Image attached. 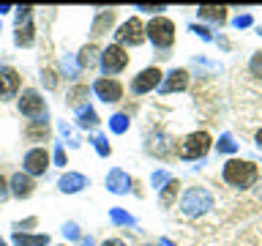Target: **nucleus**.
Masks as SVG:
<instances>
[{"mask_svg":"<svg viewBox=\"0 0 262 246\" xmlns=\"http://www.w3.org/2000/svg\"><path fill=\"white\" fill-rule=\"evenodd\" d=\"M257 175H259L257 164L249 161V159H229L224 167H221V178H224V183H229L232 189H249V186H254Z\"/></svg>","mask_w":262,"mask_h":246,"instance_id":"obj_1","label":"nucleus"},{"mask_svg":"<svg viewBox=\"0 0 262 246\" xmlns=\"http://www.w3.org/2000/svg\"><path fill=\"white\" fill-rule=\"evenodd\" d=\"M175 22L167 19V16H153L150 22L145 25V38H150V44L153 47H159V49H169L172 44H175Z\"/></svg>","mask_w":262,"mask_h":246,"instance_id":"obj_2","label":"nucleus"},{"mask_svg":"<svg viewBox=\"0 0 262 246\" xmlns=\"http://www.w3.org/2000/svg\"><path fill=\"white\" fill-rule=\"evenodd\" d=\"M210 208H213V194L205 186H191V189L183 192V197H180V211H183L186 216H191V219L208 213Z\"/></svg>","mask_w":262,"mask_h":246,"instance_id":"obj_3","label":"nucleus"},{"mask_svg":"<svg viewBox=\"0 0 262 246\" xmlns=\"http://www.w3.org/2000/svg\"><path fill=\"white\" fill-rule=\"evenodd\" d=\"M213 139L208 131H191V134L183 137V142H180V151L178 156L186 161H194V159H205V153L210 151Z\"/></svg>","mask_w":262,"mask_h":246,"instance_id":"obj_4","label":"nucleus"},{"mask_svg":"<svg viewBox=\"0 0 262 246\" xmlns=\"http://www.w3.org/2000/svg\"><path fill=\"white\" fill-rule=\"evenodd\" d=\"M16 110H19V115H25V118H30V120L47 118V101L36 88H25L22 90V96L16 98Z\"/></svg>","mask_w":262,"mask_h":246,"instance_id":"obj_5","label":"nucleus"},{"mask_svg":"<svg viewBox=\"0 0 262 246\" xmlns=\"http://www.w3.org/2000/svg\"><path fill=\"white\" fill-rule=\"evenodd\" d=\"M98 66H101L104 77H112V74L123 71L128 66V52L120 44H110L106 49H101V57H98Z\"/></svg>","mask_w":262,"mask_h":246,"instance_id":"obj_6","label":"nucleus"},{"mask_svg":"<svg viewBox=\"0 0 262 246\" xmlns=\"http://www.w3.org/2000/svg\"><path fill=\"white\" fill-rule=\"evenodd\" d=\"M142 41H145V25H142V19H137V16L126 19L118 30H115V44H120L123 49L126 47H139Z\"/></svg>","mask_w":262,"mask_h":246,"instance_id":"obj_7","label":"nucleus"},{"mask_svg":"<svg viewBox=\"0 0 262 246\" xmlns=\"http://www.w3.org/2000/svg\"><path fill=\"white\" fill-rule=\"evenodd\" d=\"M161 79H164L161 69H156V66H147V69H142L134 79H131V93H134V96L150 93L153 88H159V85H161Z\"/></svg>","mask_w":262,"mask_h":246,"instance_id":"obj_8","label":"nucleus"},{"mask_svg":"<svg viewBox=\"0 0 262 246\" xmlns=\"http://www.w3.org/2000/svg\"><path fill=\"white\" fill-rule=\"evenodd\" d=\"M49 153H47V148H30L28 153H25V159H22V172H28L30 178H36V175H44V172L49 170Z\"/></svg>","mask_w":262,"mask_h":246,"instance_id":"obj_9","label":"nucleus"},{"mask_svg":"<svg viewBox=\"0 0 262 246\" xmlns=\"http://www.w3.org/2000/svg\"><path fill=\"white\" fill-rule=\"evenodd\" d=\"M93 93L101 98L104 104H118L123 98V85L115 77H98L93 82Z\"/></svg>","mask_w":262,"mask_h":246,"instance_id":"obj_10","label":"nucleus"},{"mask_svg":"<svg viewBox=\"0 0 262 246\" xmlns=\"http://www.w3.org/2000/svg\"><path fill=\"white\" fill-rule=\"evenodd\" d=\"M19 85H22L19 71L11 69V66H0V101H11L19 93Z\"/></svg>","mask_w":262,"mask_h":246,"instance_id":"obj_11","label":"nucleus"},{"mask_svg":"<svg viewBox=\"0 0 262 246\" xmlns=\"http://www.w3.org/2000/svg\"><path fill=\"white\" fill-rule=\"evenodd\" d=\"M147 151L153 156H159V159H169V156L175 153V139H172L167 131H153V134L147 137Z\"/></svg>","mask_w":262,"mask_h":246,"instance_id":"obj_12","label":"nucleus"},{"mask_svg":"<svg viewBox=\"0 0 262 246\" xmlns=\"http://www.w3.org/2000/svg\"><path fill=\"white\" fill-rule=\"evenodd\" d=\"M186 88H188V71L186 69H172L169 74H164L159 93L169 96V93H180V90H186Z\"/></svg>","mask_w":262,"mask_h":246,"instance_id":"obj_13","label":"nucleus"},{"mask_svg":"<svg viewBox=\"0 0 262 246\" xmlns=\"http://www.w3.org/2000/svg\"><path fill=\"white\" fill-rule=\"evenodd\" d=\"M8 192H11L16 200H28V197L36 192V183H33V178L28 172H14V175L8 178Z\"/></svg>","mask_w":262,"mask_h":246,"instance_id":"obj_14","label":"nucleus"},{"mask_svg":"<svg viewBox=\"0 0 262 246\" xmlns=\"http://www.w3.org/2000/svg\"><path fill=\"white\" fill-rule=\"evenodd\" d=\"M131 186H134V180H131L128 172H123L118 167L106 172V189H110L112 194H128Z\"/></svg>","mask_w":262,"mask_h":246,"instance_id":"obj_15","label":"nucleus"},{"mask_svg":"<svg viewBox=\"0 0 262 246\" xmlns=\"http://www.w3.org/2000/svg\"><path fill=\"white\" fill-rule=\"evenodd\" d=\"M115 8H98V14H96V19L93 25H90V36L98 38V36H106V33L112 30V25H115Z\"/></svg>","mask_w":262,"mask_h":246,"instance_id":"obj_16","label":"nucleus"},{"mask_svg":"<svg viewBox=\"0 0 262 246\" xmlns=\"http://www.w3.org/2000/svg\"><path fill=\"white\" fill-rule=\"evenodd\" d=\"M85 186H90V180L82 175V172H63V178L57 180V189H60L63 194H77Z\"/></svg>","mask_w":262,"mask_h":246,"instance_id":"obj_17","label":"nucleus"},{"mask_svg":"<svg viewBox=\"0 0 262 246\" xmlns=\"http://www.w3.org/2000/svg\"><path fill=\"white\" fill-rule=\"evenodd\" d=\"M49 123H47V118H41V120H30L28 126H25V137L30 139V142H47L49 139Z\"/></svg>","mask_w":262,"mask_h":246,"instance_id":"obj_18","label":"nucleus"},{"mask_svg":"<svg viewBox=\"0 0 262 246\" xmlns=\"http://www.w3.org/2000/svg\"><path fill=\"white\" fill-rule=\"evenodd\" d=\"M74 112H77V126L79 129H96L98 126V115H96V110L88 101L77 104V107H74Z\"/></svg>","mask_w":262,"mask_h":246,"instance_id":"obj_19","label":"nucleus"},{"mask_svg":"<svg viewBox=\"0 0 262 246\" xmlns=\"http://www.w3.org/2000/svg\"><path fill=\"white\" fill-rule=\"evenodd\" d=\"M14 246H49V235L47 233H14L11 235Z\"/></svg>","mask_w":262,"mask_h":246,"instance_id":"obj_20","label":"nucleus"},{"mask_svg":"<svg viewBox=\"0 0 262 246\" xmlns=\"http://www.w3.org/2000/svg\"><path fill=\"white\" fill-rule=\"evenodd\" d=\"M98 57H101V49H98L96 44H85L77 55V66L79 69H93V66L98 63Z\"/></svg>","mask_w":262,"mask_h":246,"instance_id":"obj_21","label":"nucleus"},{"mask_svg":"<svg viewBox=\"0 0 262 246\" xmlns=\"http://www.w3.org/2000/svg\"><path fill=\"white\" fill-rule=\"evenodd\" d=\"M196 14H200L202 19H208V22H216V25L227 22V8L224 6H200V8H196Z\"/></svg>","mask_w":262,"mask_h":246,"instance_id":"obj_22","label":"nucleus"},{"mask_svg":"<svg viewBox=\"0 0 262 246\" xmlns=\"http://www.w3.org/2000/svg\"><path fill=\"white\" fill-rule=\"evenodd\" d=\"M33 41H36V25L28 22L22 25V28L14 30V44L16 47H33Z\"/></svg>","mask_w":262,"mask_h":246,"instance_id":"obj_23","label":"nucleus"},{"mask_svg":"<svg viewBox=\"0 0 262 246\" xmlns=\"http://www.w3.org/2000/svg\"><path fill=\"white\" fill-rule=\"evenodd\" d=\"M178 194H180V180H178V178H172L169 183L161 189V194H159V202H161V205H172V202H175V197H178Z\"/></svg>","mask_w":262,"mask_h":246,"instance_id":"obj_24","label":"nucleus"},{"mask_svg":"<svg viewBox=\"0 0 262 246\" xmlns=\"http://www.w3.org/2000/svg\"><path fill=\"white\" fill-rule=\"evenodd\" d=\"M110 221L118 227H134L137 224V219L131 216V213H126L123 208H110Z\"/></svg>","mask_w":262,"mask_h":246,"instance_id":"obj_25","label":"nucleus"},{"mask_svg":"<svg viewBox=\"0 0 262 246\" xmlns=\"http://www.w3.org/2000/svg\"><path fill=\"white\" fill-rule=\"evenodd\" d=\"M126 129H128V115L126 112H118V115L110 118V131L112 134H126Z\"/></svg>","mask_w":262,"mask_h":246,"instance_id":"obj_26","label":"nucleus"},{"mask_svg":"<svg viewBox=\"0 0 262 246\" xmlns=\"http://www.w3.org/2000/svg\"><path fill=\"white\" fill-rule=\"evenodd\" d=\"M60 66H63V74H66L69 79H77V77H79V71H82L79 66H77V57H74V55H63Z\"/></svg>","mask_w":262,"mask_h":246,"instance_id":"obj_27","label":"nucleus"},{"mask_svg":"<svg viewBox=\"0 0 262 246\" xmlns=\"http://www.w3.org/2000/svg\"><path fill=\"white\" fill-rule=\"evenodd\" d=\"M93 148H96V153L101 156V159H110L112 145H110V139H106L104 134H93Z\"/></svg>","mask_w":262,"mask_h":246,"instance_id":"obj_28","label":"nucleus"},{"mask_svg":"<svg viewBox=\"0 0 262 246\" xmlns=\"http://www.w3.org/2000/svg\"><path fill=\"white\" fill-rule=\"evenodd\" d=\"M57 131H60V137H63V139H69V145H71V148H79V139H77V134H74V129H71L66 120L57 123Z\"/></svg>","mask_w":262,"mask_h":246,"instance_id":"obj_29","label":"nucleus"},{"mask_svg":"<svg viewBox=\"0 0 262 246\" xmlns=\"http://www.w3.org/2000/svg\"><path fill=\"white\" fill-rule=\"evenodd\" d=\"M216 148H219V153H235L237 151V142L232 139V134H221Z\"/></svg>","mask_w":262,"mask_h":246,"instance_id":"obj_30","label":"nucleus"},{"mask_svg":"<svg viewBox=\"0 0 262 246\" xmlns=\"http://www.w3.org/2000/svg\"><path fill=\"white\" fill-rule=\"evenodd\" d=\"M169 180H172V175H169L167 170H156L153 175H150V186H153V189H159V192H161V189L167 186Z\"/></svg>","mask_w":262,"mask_h":246,"instance_id":"obj_31","label":"nucleus"},{"mask_svg":"<svg viewBox=\"0 0 262 246\" xmlns=\"http://www.w3.org/2000/svg\"><path fill=\"white\" fill-rule=\"evenodd\" d=\"M85 96H88V85H77L66 98H69V101L77 107V104H85Z\"/></svg>","mask_w":262,"mask_h":246,"instance_id":"obj_32","label":"nucleus"},{"mask_svg":"<svg viewBox=\"0 0 262 246\" xmlns=\"http://www.w3.org/2000/svg\"><path fill=\"white\" fill-rule=\"evenodd\" d=\"M33 22V8L30 6H19L16 8V28H22V25Z\"/></svg>","mask_w":262,"mask_h":246,"instance_id":"obj_33","label":"nucleus"},{"mask_svg":"<svg viewBox=\"0 0 262 246\" xmlns=\"http://www.w3.org/2000/svg\"><path fill=\"white\" fill-rule=\"evenodd\" d=\"M41 82H44V88L55 90L57 88V71L55 69H44V71H41Z\"/></svg>","mask_w":262,"mask_h":246,"instance_id":"obj_34","label":"nucleus"},{"mask_svg":"<svg viewBox=\"0 0 262 246\" xmlns=\"http://www.w3.org/2000/svg\"><path fill=\"white\" fill-rule=\"evenodd\" d=\"M249 71L254 74V77H262V49L251 55V60H249Z\"/></svg>","mask_w":262,"mask_h":246,"instance_id":"obj_35","label":"nucleus"},{"mask_svg":"<svg viewBox=\"0 0 262 246\" xmlns=\"http://www.w3.org/2000/svg\"><path fill=\"white\" fill-rule=\"evenodd\" d=\"M63 238H71V241H79V224L77 221H66L63 224Z\"/></svg>","mask_w":262,"mask_h":246,"instance_id":"obj_36","label":"nucleus"},{"mask_svg":"<svg viewBox=\"0 0 262 246\" xmlns=\"http://www.w3.org/2000/svg\"><path fill=\"white\" fill-rule=\"evenodd\" d=\"M52 161L57 164V167H66V164H69V159H66V148H63V145H55Z\"/></svg>","mask_w":262,"mask_h":246,"instance_id":"obj_37","label":"nucleus"},{"mask_svg":"<svg viewBox=\"0 0 262 246\" xmlns=\"http://www.w3.org/2000/svg\"><path fill=\"white\" fill-rule=\"evenodd\" d=\"M134 8L137 11H145V14H156V16H159V11H167V6H145V3H139Z\"/></svg>","mask_w":262,"mask_h":246,"instance_id":"obj_38","label":"nucleus"},{"mask_svg":"<svg viewBox=\"0 0 262 246\" xmlns=\"http://www.w3.org/2000/svg\"><path fill=\"white\" fill-rule=\"evenodd\" d=\"M191 30H194L202 41H213V33H210L208 28H202V25H191Z\"/></svg>","mask_w":262,"mask_h":246,"instance_id":"obj_39","label":"nucleus"},{"mask_svg":"<svg viewBox=\"0 0 262 246\" xmlns=\"http://www.w3.org/2000/svg\"><path fill=\"white\" fill-rule=\"evenodd\" d=\"M36 216H30V219H25V221H19V224H14L16 230H14V233H25V230H28V227H36Z\"/></svg>","mask_w":262,"mask_h":246,"instance_id":"obj_40","label":"nucleus"},{"mask_svg":"<svg viewBox=\"0 0 262 246\" xmlns=\"http://www.w3.org/2000/svg\"><path fill=\"white\" fill-rule=\"evenodd\" d=\"M8 197H11V192H8V178L0 175V202H6Z\"/></svg>","mask_w":262,"mask_h":246,"instance_id":"obj_41","label":"nucleus"},{"mask_svg":"<svg viewBox=\"0 0 262 246\" xmlns=\"http://www.w3.org/2000/svg\"><path fill=\"white\" fill-rule=\"evenodd\" d=\"M249 25H251V14H243V16H237V19H235V28H237V30H241V28H249Z\"/></svg>","mask_w":262,"mask_h":246,"instance_id":"obj_42","label":"nucleus"},{"mask_svg":"<svg viewBox=\"0 0 262 246\" xmlns=\"http://www.w3.org/2000/svg\"><path fill=\"white\" fill-rule=\"evenodd\" d=\"M101 246H126V241H120V238H106Z\"/></svg>","mask_w":262,"mask_h":246,"instance_id":"obj_43","label":"nucleus"},{"mask_svg":"<svg viewBox=\"0 0 262 246\" xmlns=\"http://www.w3.org/2000/svg\"><path fill=\"white\" fill-rule=\"evenodd\" d=\"M77 246H96V243H93V238L88 235V238H79V241H77Z\"/></svg>","mask_w":262,"mask_h":246,"instance_id":"obj_44","label":"nucleus"},{"mask_svg":"<svg viewBox=\"0 0 262 246\" xmlns=\"http://www.w3.org/2000/svg\"><path fill=\"white\" fill-rule=\"evenodd\" d=\"M254 139H257V148H259V151H262V129L257 131V137H254Z\"/></svg>","mask_w":262,"mask_h":246,"instance_id":"obj_45","label":"nucleus"},{"mask_svg":"<svg viewBox=\"0 0 262 246\" xmlns=\"http://www.w3.org/2000/svg\"><path fill=\"white\" fill-rule=\"evenodd\" d=\"M8 11H11V6H8V3H3V6H0V16H3V14H8Z\"/></svg>","mask_w":262,"mask_h":246,"instance_id":"obj_46","label":"nucleus"},{"mask_svg":"<svg viewBox=\"0 0 262 246\" xmlns=\"http://www.w3.org/2000/svg\"><path fill=\"white\" fill-rule=\"evenodd\" d=\"M161 246H175V243H172L169 238H161Z\"/></svg>","mask_w":262,"mask_h":246,"instance_id":"obj_47","label":"nucleus"},{"mask_svg":"<svg viewBox=\"0 0 262 246\" xmlns=\"http://www.w3.org/2000/svg\"><path fill=\"white\" fill-rule=\"evenodd\" d=\"M0 246H8V241H6V238H0Z\"/></svg>","mask_w":262,"mask_h":246,"instance_id":"obj_48","label":"nucleus"},{"mask_svg":"<svg viewBox=\"0 0 262 246\" xmlns=\"http://www.w3.org/2000/svg\"><path fill=\"white\" fill-rule=\"evenodd\" d=\"M0 28H3V19H0Z\"/></svg>","mask_w":262,"mask_h":246,"instance_id":"obj_49","label":"nucleus"},{"mask_svg":"<svg viewBox=\"0 0 262 246\" xmlns=\"http://www.w3.org/2000/svg\"><path fill=\"white\" fill-rule=\"evenodd\" d=\"M259 36H262V28H259Z\"/></svg>","mask_w":262,"mask_h":246,"instance_id":"obj_50","label":"nucleus"}]
</instances>
